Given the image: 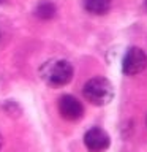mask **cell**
<instances>
[{"label":"cell","mask_w":147,"mask_h":152,"mask_svg":"<svg viewBox=\"0 0 147 152\" xmlns=\"http://www.w3.org/2000/svg\"><path fill=\"white\" fill-rule=\"evenodd\" d=\"M84 144L89 152H104L111 144V136L100 127H92L85 132Z\"/></svg>","instance_id":"4"},{"label":"cell","mask_w":147,"mask_h":152,"mask_svg":"<svg viewBox=\"0 0 147 152\" xmlns=\"http://www.w3.org/2000/svg\"><path fill=\"white\" fill-rule=\"evenodd\" d=\"M146 7H147V0H146Z\"/></svg>","instance_id":"10"},{"label":"cell","mask_w":147,"mask_h":152,"mask_svg":"<svg viewBox=\"0 0 147 152\" xmlns=\"http://www.w3.org/2000/svg\"><path fill=\"white\" fill-rule=\"evenodd\" d=\"M3 2H5V0H0V3H3Z\"/></svg>","instance_id":"9"},{"label":"cell","mask_w":147,"mask_h":152,"mask_svg":"<svg viewBox=\"0 0 147 152\" xmlns=\"http://www.w3.org/2000/svg\"><path fill=\"white\" fill-rule=\"evenodd\" d=\"M84 8L92 14L103 16L111 10V0H84Z\"/></svg>","instance_id":"6"},{"label":"cell","mask_w":147,"mask_h":152,"mask_svg":"<svg viewBox=\"0 0 147 152\" xmlns=\"http://www.w3.org/2000/svg\"><path fill=\"white\" fill-rule=\"evenodd\" d=\"M36 16L40 19H44V21H47V19H52L55 16V5L51 3V2H41L40 5L36 7L35 10Z\"/></svg>","instance_id":"7"},{"label":"cell","mask_w":147,"mask_h":152,"mask_svg":"<svg viewBox=\"0 0 147 152\" xmlns=\"http://www.w3.org/2000/svg\"><path fill=\"white\" fill-rule=\"evenodd\" d=\"M82 92H84V97L95 106H104L114 97V87L111 81L106 78H101V76L89 79L84 84Z\"/></svg>","instance_id":"2"},{"label":"cell","mask_w":147,"mask_h":152,"mask_svg":"<svg viewBox=\"0 0 147 152\" xmlns=\"http://www.w3.org/2000/svg\"><path fill=\"white\" fill-rule=\"evenodd\" d=\"M59 113L66 121H79L84 116V106L74 95H63L59 100Z\"/></svg>","instance_id":"5"},{"label":"cell","mask_w":147,"mask_h":152,"mask_svg":"<svg viewBox=\"0 0 147 152\" xmlns=\"http://www.w3.org/2000/svg\"><path fill=\"white\" fill-rule=\"evenodd\" d=\"M40 75L49 86L62 87V86H66L71 79H73L74 70H73V65H71L68 60L59 59V60L46 62V64L41 66Z\"/></svg>","instance_id":"1"},{"label":"cell","mask_w":147,"mask_h":152,"mask_svg":"<svg viewBox=\"0 0 147 152\" xmlns=\"http://www.w3.org/2000/svg\"><path fill=\"white\" fill-rule=\"evenodd\" d=\"M2 142H3V140H2V136H0V147H2Z\"/></svg>","instance_id":"8"},{"label":"cell","mask_w":147,"mask_h":152,"mask_svg":"<svg viewBox=\"0 0 147 152\" xmlns=\"http://www.w3.org/2000/svg\"><path fill=\"white\" fill-rule=\"evenodd\" d=\"M147 68V54L141 48H128L122 60V71L127 76H136Z\"/></svg>","instance_id":"3"}]
</instances>
